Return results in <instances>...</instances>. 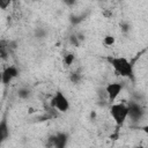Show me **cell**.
<instances>
[{
  "label": "cell",
  "mask_w": 148,
  "mask_h": 148,
  "mask_svg": "<svg viewBox=\"0 0 148 148\" xmlns=\"http://www.w3.org/2000/svg\"><path fill=\"white\" fill-rule=\"evenodd\" d=\"M18 75V69L15 66H8L3 69L2 75H1V81L3 84H8L10 83L15 77H17Z\"/></svg>",
  "instance_id": "5b68a950"
},
{
  "label": "cell",
  "mask_w": 148,
  "mask_h": 148,
  "mask_svg": "<svg viewBox=\"0 0 148 148\" xmlns=\"http://www.w3.org/2000/svg\"><path fill=\"white\" fill-rule=\"evenodd\" d=\"M54 145L57 146V148H64L65 145H66V135L57 136L54 139Z\"/></svg>",
  "instance_id": "ba28073f"
},
{
  "label": "cell",
  "mask_w": 148,
  "mask_h": 148,
  "mask_svg": "<svg viewBox=\"0 0 148 148\" xmlns=\"http://www.w3.org/2000/svg\"><path fill=\"white\" fill-rule=\"evenodd\" d=\"M0 135H1V139L2 140H6V138L9 135V131L7 128L6 121H2L1 125H0Z\"/></svg>",
  "instance_id": "52a82bcc"
},
{
  "label": "cell",
  "mask_w": 148,
  "mask_h": 148,
  "mask_svg": "<svg viewBox=\"0 0 148 148\" xmlns=\"http://www.w3.org/2000/svg\"><path fill=\"white\" fill-rule=\"evenodd\" d=\"M50 105L53 110H57L58 112H61V113L67 112L71 108V103H69L68 97L60 90L56 91L52 95V97L50 99Z\"/></svg>",
  "instance_id": "3957f363"
},
{
  "label": "cell",
  "mask_w": 148,
  "mask_h": 148,
  "mask_svg": "<svg viewBox=\"0 0 148 148\" xmlns=\"http://www.w3.org/2000/svg\"><path fill=\"white\" fill-rule=\"evenodd\" d=\"M103 43H104V45H106V46H112V45L116 43V39H114V37H113L112 35H106V36L103 38Z\"/></svg>",
  "instance_id": "9c48e42d"
},
{
  "label": "cell",
  "mask_w": 148,
  "mask_h": 148,
  "mask_svg": "<svg viewBox=\"0 0 148 148\" xmlns=\"http://www.w3.org/2000/svg\"><path fill=\"white\" fill-rule=\"evenodd\" d=\"M109 64L114 69L116 73H118L123 77H131L133 75V65L132 62L123 56H113L108 58Z\"/></svg>",
  "instance_id": "6da1fadb"
},
{
  "label": "cell",
  "mask_w": 148,
  "mask_h": 148,
  "mask_svg": "<svg viewBox=\"0 0 148 148\" xmlns=\"http://www.w3.org/2000/svg\"><path fill=\"white\" fill-rule=\"evenodd\" d=\"M18 95H20L21 97H27V96L29 95V91H28L27 89H22V90H20Z\"/></svg>",
  "instance_id": "8fae6325"
},
{
  "label": "cell",
  "mask_w": 148,
  "mask_h": 148,
  "mask_svg": "<svg viewBox=\"0 0 148 148\" xmlns=\"http://www.w3.org/2000/svg\"><path fill=\"white\" fill-rule=\"evenodd\" d=\"M141 131H142V132H143V133H145V134L148 136V123L141 126Z\"/></svg>",
  "instance_id": "7c38bea8"
},
{
  "label": "cell",
  "mask_w": 148,
  "mask_h": 148,
  "mask_svg": "<svg viewBox=\"0 0 148 148\" xmlns=\"http://www.w3.org/2000/svg\"><path fill=\"white\" fill-rule=\"evenodd\" d=\"M128 108H130V117L131 119L133 120H139L141 117H142V109L139 104H135V103H131L128 104Z\"/></svg>",
  "instance_id": "8992f818"
},
{
  "label": "cell",
  "mask_w": 148,
  "mask_h": 148,
  "mask_svg": "<svg viewBox=\"0 0 148 148\" xmlns=\"http://www.w3.org/2000/svg\"><path fill=\"white\" fill-rule=\"evenodd\" d=\"M124 89V86L121 82L119 81H113V82H109L106 86H105V94H106V97L109 99V102L112 104L117 101V98L119 97V95L121 94Z\"/></svg>",
  "instance_id": "277c9868"
},
{
  "label": "cell",
  "mask_w": 148,
  "mask_h": 148,
  "mask_svg": "<svg viewBox=\"0 0 148 148\" xmlns=\"http://www.w3.org/2000/svg\"><path fill=\"white\" fill-rule=\"evenodd\" d=\"M109 113L117 126H123L130 117L128 104L123 103V102H114L110 105Z\"/></svg>",
  "instance_id": "7a4b0ae2"
},
{
  "label": "cell",
  "mask_w": 148,
  "mask_h": 148,
  "mask_svg": "<svg viewBox=\"0 0 148 148\" xmlns=\"http://www.w3.org/2000/svg\"><path fill=\"white\" fill-rule=\"evenodd\" d=\"M74 61V54H67L65 56V59H64V62L66 64V66H71Z\"/></svg>",
  "instance_id": "30bf717a"
}]
</instances>
